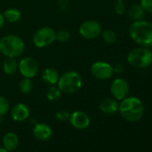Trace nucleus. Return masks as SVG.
Returning <instances> with one entry per match:
<instances>
[{
    "label": "nucleus",
    "instance_id": "f257e3e1",
    "mask_svg": "<svg viewBox=\"0 0 152 152\" xmlns=\"http://www.w3.org/2000/svg\"><path fill=\"white\" fill-rule=\"evenodd\" d=\"M121 115L128 122L140 121L144 115V106L140 99L136 97H126L118 107Z\"/></svg>",
    "mask_w": 152,
    "mask_h": 152
},
{
    "label": "nucleus",
    "instance_id": "f03ea898",
    "mask_svg": "<svg viewBox=\"0 0 152 152\" xmlns=\"http://www.w3.org/2000/svg\"><path fill=\"white\" fill-rule=\"evenodd\" d=\"M132 39L140 47L152 46V23L139 20L132 23L129 29Z\"/></svg>",
    "mask_w": 152,
    "mask_h": 152
},
{
    "label": "nucleus",
    "instance_id": "7ed1b4c3",
    "mask_svg": "<svg viewBox=\"0 0 152 152\" xmlns=\"http://www.w3.org/2000/svg\"><path fill=\"white\" fill-rule=\"evenodd\" d=\"M24 49V41L17 35L9 34L0 39V53L7 57L17 58L23 54Z\"/></svg>",
    "mask_w": 152,
    "mask_h": 152
},
{
    "label": "nucleus",
    "instance_id": "20e7f679",
    "mask_svg": "<svg viewBox=\"0 0 152 152\" xmlns=\"http://www.w3.org/2000/svg\"><path fill=\"white\" fill-rule=\"evenodd\" d=\"M57 84L62 93L74 94L82 88L83 78L77 72L68 71L60 76Z\"/></svg>",
    "mask_w": 152,
    "mask_h": 152
},
{
    "label": "nucleus",
    "instance_id": "39448f33",
    "mask_svg": "<svg viewBox=\"0 0 152 152\" xmlns=\"http://www.w3.org/2000/svg\"><path fill=\"white\" fill-rule=\"evenodd\" d=\"M127 62L131 66L135 68H147L152 64V53L144 47L133 48L127 55Z\"/></svg>",
    "mask_w": 152,
    "mask_h": 152
},
{
    "label": "nucleus",
    "instance_id": "423d86ee",
    "mask_svg": "<svg viewBox=\"0 0 152 152\" xmlns=\"http://www.w3.org/2000/svg\"><path fill=\"white\" fill-rule=\"evenodd\" d=\"M56 40V31L48 26L41 27L33 35V44L39 48H43L53 44Z\"/></svg>",
    "mask_w": 152,
    "mask_h": 152
},
{
    "label": "nucleus",
    "instance_id": "0eeeda50",
    "mask_svg": "<svg viewBox=\"0 0 152 152\" xmlns=\"http://www.w3.org/2000/svg\"><path fill=\"white\" fill-rule=\"evenodd\" d=\"M91 72L93 77H95L98 80H109L113 74V66L104 61H97L93 63L91 66Z\"/></svg>",
    "mask_w": 152,
    "mask_h": 152
},
{
    "label": "nucleus",
    "instance_id": "6e6552de",
    "mask_svg": "<svg viewBox=\"0 0 152 152\" xmlns=\"http://www.w3.org/2000/svg\"><path fill=\"white\" fill-rule=\"evenodd\" d=\"M102 32L101 25L99 22L94 20H89L83 22L79 27L80 35L86 39H97Z\"/></svg>",
    "mask_w": 152,
    "mask_h": 152
},
{
    "label": "nucleus",
    "instance_id": "1a4fd4ad",
    "mask_svg": "<svg viewBox=\"0 0 152 152\" xmlns=\"http://www.w3.org/2000/svg\"><path fill=\"white\" fill-rule=\"evenodd\" d=\"M18 70L24 78H33L39 72L38 62L30 56H25L18 63Z\"/></svg>",
    "mask_w": 152,
    "mask_h": 152
},
{
    "label": "nucleus",
    "instance_id": "9d476101",
    "mask_svg": "<svg viewBox=\"0 0 152 152\" xmlns=\"http://www.w3.org/2000/svg\"><path fill=\"white\" fill-rule=\"evenodd\" d=\"M130 91L129 83L123 78L114 80L110 85V93L116 100H123L125 99Z\"/></svg>",
    "mask_w": 152,
    "mask_h": 152
},
{
    "label": "nucleus",
    "instance_id": "9b49d317",
    "mask_svg": "<svg viewBox=\"0 0 152 152\" xmlns=\"http://www.w3.org/2000/svg\"><path fill=\"white\" fill-rule=\"evenodd\" d=\"M69 121L74 128L80 130L86 129L91 124L89 115L83 111H74L72 115H70Z\"/></svg>",
    "mask_w": 152,
    "mask_h": 152
},
{
    "label": "nucleus",
    "instance_id": "f8f14e48",
    "mask_svg": "<svg viewBox=\"0 0 152 152\" xmlns=\"http://www.w3.org/2000/svg\"><path fill=\"white\" fill-rule=\"evenodd\" d=\"M33 135L39 140H48L52 135V129L47 124H36L33 128Z\"/></svg>",
    "mask_w": 152,
    "mask_h": 152
},
{
    "label": "nucleus",
    "instance_id": "ddd939ff",
    "mask_svg": "<svg viewBox=\"0 0 152 152\" xmlns=\"http://www.w3.org/2000/svg\"><path fill=\"white\" fill-rule=\"evenodd\" d=\"M12 118L16 122H23L26 120L30 115L29 107L23 103H18L15 105L11 112Z\"/></svg>",
    "mask_w": 152,
    "mask_h": 152
},
{
    "label": "nucleus",
    "instance_id": "4468645a",
    "mask_svg": "<svg viewBox=\"0 0 152 152\" xmlns=\"http://www.w3.org/2000/svg\"><path fill=\"white\" fill-rule=\"evenodd\" d=\"M59 77L60 75L55 68L48 67L42 72V80L46 84L49 86L57 84Z\"/></svg>",
    "mask_w": 152,
    "mask_h": 152
},
{
    "label": "nucleus",
    "instance_id": "2eb2a0df",
    "mask_svg": "<svg viewBox=\"0 0 152 152\" xmlns=\"http://www.w3.org/2000/svg\"><path fill=\"white\" fill-rule=\"evenodd\" d=\"M119 105L117 100L111 98H106L101 100L99 104V109L105 114H115L118 110Z\"/></svg>",
    "mask_w": 152,
    "mask_h": 152
},
{
    "label": "nucleus",
    "instance_id": "dca6fc26",
    "mask_svg": "<svg viewBox=\"0 0 152 152\" xmlns=\"http://www.w3.org/2000/svg\"><path fill=\"white\" fill-rule=\"evenodd\" d=\"M18 144H19V139L15 132H8L3 138L4 148L9 152L15 150L16 148L18 147Z\"/></svg>",
    "mask_w": 152,
    "mask_h": 152
},
{
    "label": "nucleus",
    "instance_id": "f3484780",
    "mask_svg": "<svg viewBox=\"0 0 152 152\" xmlns=\"http://www.w3.org/2000/svg\"><path fill=\"white\" fill-rule=\"evenodd\" d=\"M3 70L6 74L13 75L18 70V62L16 58L13 57H7L3 63Z\"/></svg>",
    "mask_w": 152,
    "mask_h": 152
},
{
    "label": "nucleus",
    "instance_id": "a211bd4d",
    "mask_svg": "<svg viewBox=\"0 0 152 152\" xmlns=\"http://www.w3.org/2000/svg\"><path fill=\"white\" fill-rule=\"evenodd\" d=\"M144 14H145V10L140 6V4L132 5L128 9V16L134 21L141 20L144 17Z\"/></svg>",
    "mask_w": 152,
    "mask_h": 152
},
{
    "label": "nucleus",
    "instance_id": "6ab92c4d",
    "mask_svg": "<svg viewBox=\"0 0 152 152\" xmlns=\"http://www.w3.org/2000/svg\"><path fill=\"white\" fill-rule=\"evenodd\" d=\"M4 18L10 23H15L22 18V13L17 8H9L4 12Z\"/></svg>",
    "mask_w": 152,
    "mask_h": 152
},
{
    "label": "nucleus",
    "instance_id": "aec40b11",
    "mask_svg": "<svg viewBox=\"0 0 152 152\" xmlns=\"http://www.w3.org/2000/svg\"><path fill=\"white\" fill-rule=\"evenodd\" d=\"M61 95H62V91H60L58 86H56V85L50 86L47 91V98L50 101L58 100L61 98Z\"/></svg>",
    "mask_w": 152,
    "mask_h": 152
},
{
    "label": "nucleus",
    "instance_id": "412c9836",
    "mask_svg": "<svg viewBox=\"0 0 152 152\" xmlns=\"http://www.w3.org/2000/svg\"><path fill=\"white\" fill-rule=\"evenodd\" d=\"M20 91L23 94L30 93L33 89V83L30 78H23L19 83Z\"/></svg>",
    "mask_w": 152,
    "mask_h": 152
},
{
    "label": "nucleus",
    "instance_id": "4be33fe9",
    "mask_svg": "<svg viewBox=\"0 0 152 152\" xmlns=\"http://www.w3.org/2000/svg\"><path fill=\"white\" fill-rule=\"evenodd\" d=\"M103 40L107 44H114L116 40V34L112 30H105L101 32Z\"/></svg>",
    "mask_w": 152,
    "mask_h": 152
},
{
    "label": "nucleus",
    "instance_id": "5701e85b",
    "mask_svg": "<svg viewBox=\"0 0 152 152\" xmlns=\"http://www.w3.org/2000/svg\"><path fill=\"white\" fill-rule=\"evenodd\" d=\"M10 108V103L8 99L3 96H0V116L5 115Z\"/></svg>",
    "mask_w": 152,
    "mask_h": 152
},
{
    "label": "nucleus",
    "instance_id": "b1692460",
    "mask_svg": "<svg viewBox=\"0 0 152 152\" xmlns=\"http://www.w3.org/2000/svg\"><path fill=\"white\" fill-rule=\"evenodd\" d=\"M70 32L67 30L63 29L56 32V40H58L59 42H66L70 39Z\"/></svg>",
    "mask_w": 152,
    "mask_h": 152
},
{
    "label": "nucleus",
    "instance_id": "393cba45",
    "mask_svg": "<svg viewBox=\"0 0 152 152\" xmlns=\"http://www.w3.org/2000/svg\"><path fill=\"white\" fill-rule=\"evenodd\" d=\"M115 12L119 15H122L125 13V4L123 0H116L115 4Z\"/></svg>",
    "mask_w": 152,
    "mask_h": 152
},
{
    "label": "nucleus",
    "instance_id": "a878e982",
    "mask_svg": "<svg viewBox=\"0 0 152 152\" xmlns=\"http://www.w3.org/2000/svg\"><path fill=\"white\" fill-rule=\"evenodd\" d=\"M140 6L145 12L152 14V0H140Z\"/></svg>",
    "mask_w": 152,
    "mask_h": 152
},
{
    "label": "nucleus",
    "instance_id": "bb28decb",
    "mask_svg": "<svg viewBox=\"0 0 152 152\" xmlns=\"http://www.w3.org/2000/svg\"><path fill=\"white\" fill-rule=\"evenodd\" d=\"M56 117L59 120V121H67L69 120L70 117V114L66 111V110H60L56 114Z\"/></svg>",
    "mask_w": 152,
    "mask_h": 152
},
{
    "label": "nucleus",
    "instance_id": "cd10ccee",
    "mask_svg": "<svg viewBox=\"0 0 152 152\" xmlns=\"http://www.w3.org/2000/svg\"><path fill=\"white\" fill-rule=\"evenodd\" d=\"M124 66L123 64L117 63L115 64V66H113V71L115 73H122L124 72Z\"/></svg>",
    "mask_w": 152,
    "mask_h": 152
},
{
    "label": "nucleus",
    "instance_id": "c85d7f7f",
    "mask_svg": "<svg viewBox=\"0 0 152 152\" xmlns=\"http://www.w3.org/2000/svg\"><path fill=\"white\" fill-rule=\"evenodd\" d=\"M5 18H4V15L2 13H0V30H1L4 26V23H5Z\"/></svg>",
    "mask_w": 152,
    "mask_h": 152
},
{
    "label": "nucleus",
    "instance_id": "c756f323",
    "mask_svg": "<svg viewBox=\"0 0 152 152\" xmlns=\"http://www.w3.org/2000/svg\"><path fill=\"white\" fill-rule=\"evenodd\" d=\"M0 152H9V151L7 150L5 148H1V147H0Z\"/></svg>",
    "mask_w": 152,
    "mask_h": 152
}]
</instances>
